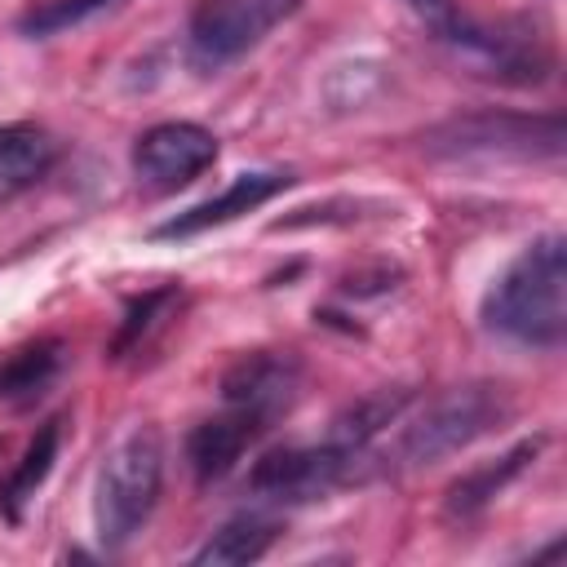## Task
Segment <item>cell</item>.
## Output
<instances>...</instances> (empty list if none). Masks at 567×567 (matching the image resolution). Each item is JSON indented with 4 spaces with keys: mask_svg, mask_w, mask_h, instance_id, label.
<instances>
[{
    "mask_svg": "<svg viewBox=\"0 0 567 567\" xmlns=\"http://www.w3.org/2000/svg\"><path fill=\"white\" fill-rule=\"evenodd\" d=\"M279 536V523L266 518V514H235L226 518L199 549H195V567H244V563H257Z\"/></svg>",
    "mask_w": 567,
    "mask_h": 567,
    "instance_id": "obj_15",
    "label": "cell"
},
{
    "mask_svg": "<svg viewBox=\"0 0 567 567\" xmlns=\"http://www.w3.org/2000/svg\"><path fill=\"white\" fill-rule=\"evenodd\" d=\"M62 359H66V346L58 337H40L22 350H13L4 363H0V403L22 412L31 408L35 399H44V390L58 381L62 372Z\"/></svg>",
    "mask_w": 567,
    "mask_h": 567,
    "instance_id": "obj_13",
    "label": "cell"
},
{
    "mask_svg": "<svg viewBox=\"0 0 567 567\" xmlns=\"http://www.w3.org/2000/svg\"><path fill=\"white\" fill-rule=\"evenodd\" d=\"M536 452H540V439H523V443H514L505 456H496V461H487V465L461 474V478L447 487V501H443L447 514H452V518H474L483 505H492L496 492H505V487L536 461Z\"/></svg>",
    "mask_w": 567,
    "mask_h": 567,
    "instance_id": "obj_14",
    "label": "cell"
},
{
    "mask_svg": "<svg viewBox=\"0 0 567 567\" xmlns=\"http://www.w3.org/2000/svg\"><path fill=\"white\" fill-rule=\"evenodd\" d=\"M509 416V399L501 385H456L439 399H430L394 439V461L416 470L434 465L443 456L465 452L483 434L501 430Z\"/></svg>",
    "mask_w": 567,
    "mask_h": 567,
    "instance_id": "obj_3",
    "label": "cell"
},
{
    "mask_svg": "<svg viewBox=\"0 0 567 567\" xmlns=\"http://www.w3.org/2000/svg\"><path fill=\"white\" fill-rule=\"evenodd\" d=\"M177 301V288H155V292H142L137 301H128V310H124V323H120V332H115V341H111V359H124L128 350H137L142 346V337L155 328V319L164 315V306H173Z\"/></svg>",
    "mask_w": 567,
    "mask_h": 567,
    "instance_id": "obj_18",
    "label": "cell"
},
{
    "mask_svg": "<svg viewBox=\"0 0 567 567\" xmlns=\"http://www.w3.org/2000/svg\"><path fill=\"white\" fill-rule=\"evenodd\" d=\"M354 465H359V456H350V452H341L332 443H319V447H275V452H266L252 465L248 487L261 501H279V505L319 501V496L337 492L341 483H350Z\"/></svg>",
    "mask_w": 567,
    "mask_h": 567,
    "instance_id": "obj_6",
    "label": "cell"
},
{
    "mask_svg": "<svg viewBox=\"0 0 567 567\" xmlns=\"http://www.w3.org/2000/svg\"><path fill=\"white\" fill-rule=\"evenodd\" d=\"M408 4H412V9H416V13H421L439 35H443V31H452V27L461 22V13H456V4H452V0H408Z\"/></svg>",
    "mask_w": 567,
    "mask_h": 567,
    "instance_id": "obj_19",
    "label": "cell"
},
{
    "mask_svg": "<svg viewBox=\"0 0 567 567\" xmlns=\"http://www.w3.org/2000/svg\"><path fill=\"white\" fill-rule=\"evenodd\" d=\"M217 159V137L204 124L168 120L133 142V173L146 190H177Z\"/></svg>",
    "mask_w": 567,
    "mask_h": 567,
    "instance_id": "obj_8",
    "label": "cell"
},
{
    "mask_svg": "<svg viewBox=\"0 0 567 567\" xmlns=\"http://www.w3.org/2000/svg\"><path fill=\"white\" fill-rule=\"evenodd\" d=\"M301 0H199L186 22V58L199 75H213L257 49Z\"/></svg>",
    "mask_w": 567,
    "mask_h": 567,
    "instance_id": "obj_5",
    "label": "cell"
},
{
    "mask_svg": "<svg viewBox=\"0 0 567 567\" xmlns=\"http://www.w3.org/2000/svg\"><path fill=\"white\" fill-rule=\"evenodd\" d=\"M292 186V173H279V168H257V173H239L217 199H204L177 217H168L164 226H155V239H186V235H204L213 226H226L244 213H252L257 204L275 199L279 190Z\"/></svg>",
    "mask_w": 567,
    "mask_h": 567,
    "instance_id": "obj_9",
    "label": "cell"
},
{
    "mask_svg": "<svg viewBox=\"0 0 567 567\" xmlns=\"http://www.w3.org/2000/svg\"><path fill=\"white\" fill-rule=\"evenodd\" d=\"M408 403H412V390H408V385H381V390H368L363 399L346 403V408L332 416L323 443H332V447L359 456L385 425H394V421L403 416Z\"/></svg>",
    "mask_w": 567,
    "mask_h": 567,
    "instance_id": "obj_12",
    "label": "cell"
},
{
    "mask_svg": "<svg viewBox=\"0 0 567 567\" xmlns=\"http://www.w3.org/2000/svg\"><path fill=\"white\" fill-rule=\"evenodd\" d=\"M297 394H301V363L297 354H279V350H252L235 359L221 377V403L230 412H244L261 430L288 416Z\"/></svg>",
    "mask_w": 567,
    "mask_h": 567,
    "instance_id": "obj_7",
    "label": "cell"
},
{
    "mask_svg": "<svg viewBox=\"0 0 567 567\" xmlns=\"http://www.w3.org/2000/svg\"><path fill=\"white\" fill-rule=\"evenodd\" d=\"M58 443H62V421L53 416V421H44L40 430H35V439L27 443V452H22V461H18V470L4 478V487H0V514L4 518H22V505L35 496V487L49 478V470H53V461H58Z\"/></svg>",
    "mask_w": 567,
    "mask_h": 567,
    "instance_id": "obj_16",
    "label": "cell"
},
{
    "mask_svg": "<svg viewBox=\"0 0 567 567\" xmlns=\"http://www.w3.org/2000/svg\"><path fill=\"white\" fill-rule=\"evenodd\" d=\"M434 159H558L563 155V120L558 115H514V111H478L447 120L421 137Z\"/></svg>",
    "mask_w": 567,
    "mask_h": 567,
    "instance_id": "obj_4",
    "label": "cell"
},
{
    "mask_svg": "<svg viewBox=\"0 0 567 567\" xmlns=\"http://www.w3.org/2000/svg\"><path fill=\"white\" fill-rule=\"evenodd\" d=\"M58 164V142L40 124H0V199L31 190Z\"/></svg>",
    "mask_w": 567,
    "mask_h": 567,
    "instance_id": "obj_11",
    "label": "cell"
},
{
    "mask_svg": "<svg viewBox=\"0 0 567 567\" xmlns=\"http://www.w3.org/2000/svg\"><path fill=\"white\" fill-rule=\"evenodd\" d=\"M257 434H261V425L248 421L244 412H230V408H226L221 416L199 421V425L190 430V439H186V461H190L195 478H199V483L226 478V474L235 470V461L244 456V447H248Z\"/></svg>",
    "mask_w": 567,
    "mask_h": 567,
    "instance_id": "obj_10",
    "label": "cell"
},
{
    "mask_svg": "<svg viewBox=\"0 0 567 567\" xmlns=\"http://www.w3.org/2000/svg\"><path fill=\"white\" fill-rule=\"evenodd\" d=\"M483 323L518 346L554 350L567 337V244L563 235L532 239L487 288Z\"/></svg>",
    "mask_w": 567,
    "mask_h": 567,
    "instance_id": "obj_1",
    "label": "cell"
},
{
    "mask_svg": "<svg viewBox=\"0 0 567 567\" xmlns=\"http://www.w3.org/2000/svg\"><path fill=\"white\" fill-rule=\"evenodd\" d=\"M164 487V439L155 425H133L97 465L93 483V532L106 549L128 545Z\"/></svg>",
    "mask_w": 567,
    "mask_h": 567,
    "instance_id": "obj_2",
    "label": "cell"
},
{
    "mask_svg": "<svg viewBox=\"0 0 567 567\" xmlns=\"http://www.w3.org/2000/svg\"><path fill=\"white\" fill-rule=\"evenodd\" d=\"M106 4H115V0H44L18 18V31L22 35H58V31L80 27L84 18L102 13Z\"/></svg>",
    "mask_w": 567,
    "mask_h": 567,
    "instance_id": "obj_17",
    "label": "cell"
}]
</instances>
